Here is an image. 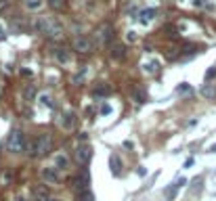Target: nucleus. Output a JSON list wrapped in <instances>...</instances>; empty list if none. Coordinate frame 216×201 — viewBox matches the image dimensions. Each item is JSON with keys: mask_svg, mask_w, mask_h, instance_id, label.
I'll use <instances>...</instances> for the list:
<instances>
[{"mask_svg": "<svg viewBox=\"0 0 216 201\" xmlns=\"http://www.w3.org/2000/svg\"><path fill=\"white\" fill-rule=\"evenodd\" d=\"M212 78H216V67H210L206 71V80H212Z\"/></svg>", "mask_w": 216, "mask_h": 201, "instance_id": "nucleus-28", "label": "nucleus"}, {"mask_svg": "<svg viewBox=\"0 0 216 201\" xmlns=\"http://www.w3.org/2000/svg\"><path fill=\"white\" fill-rule=\"evenodd\" d=\"M109 164H111V172H113V176H118V174H120V168H122L120 157H118V155H111Z\"/></svg>", "mask_w": 216, "mask_h": 201, "instance_id": "nucleus-15", "label": "nucleus"}, {"mask_svg": "<svg viewBox=\"0 0 216 201\" xmlns=\"http://www.w3.org/2000/svg\"><path fill=\"white\" fill-rule=\"evenodd\" d=\"M193 164H195V159H193V157H187V159H185V164H183V168H191Z\"/></svg>", "mask_w": 216, "mask_h": 201, "instance_id": "nucleus-30", "label": "nucleus"}, {"mask_svg": "<svg viewBox=\"0 0 216 201\" xmlns=\"http://www.w3.org/2000/svg\"><path fill=\"white\" fill-rule=\"evenodd\" d=\"M95 95H99V96L109 95V86H96V88H95Z\"/></svg>", "mask_w": 216, "mask_h": 201, "instance_id": "nucleus-26", "label": "nucleus"}, {"mask_svg": "<svg viewBox=\"0 0 216 201\" xmlns=\"http://www.w3.org/2000/svg\"><path fill=\"white\" fill-rule=\"evenodd\" d=\"M199 92H202V96H206V99H216V88L212 86V84H204L202 88H199Z\"/></svg>", "mask_w": 216, "mask_h": 201, "instance_id": "nucleus-11", "label": "nucleus"}, {"mask_svg": "<svg viewBox=\"0 0 216 201\" xmlns=\"http://www.w3.org/2000/svg\"><path fill=\"white\" fill-rule=\"evenodd\" d=\"M124 55H126V48L122 46V44H113L111 46V57L113 59H124Z\"/></svg>", "mask_w": 216, "mask_h": 201, "instance_id": "nucleus-14", "label": "nucleus"}, {"mask_svg": "<svg viewBox=\"0 0 216 201\" xmlns=\"http://www.w3.org/2000/svg\"><path fill=\"white\" fill-rule=\"evenodd\" d=\"M136 40H139V34H136L134 29H128V32H126V42H128V44H134Z\"/></svg>", "mask_w": 216, "mask_h": 201, "instance_id": "nucleus-21", "label": "nucleus"}, {"mask_svg": "<svg viewBox=\"0 0 216 201\" xmlns=\"http://www.w3.org/2000/svg\"><path fill=\"white\" fill-rule=\"evenodd\" d=\"M78 197H80V201H95V195H92L88 189L82 191V193H78Z\"/></svg>", "mask_w": 216, "mask_h": 201, "instance_id": "nucleus-22", "label": "nucleus"}, {"mask_svg": "<svg viewBox=\"0 0 216 201\" xmlns=\"http://www.w3.org/2000/svg\"><path fill=\"white\" fill-rule=\"evenodd\" d=\"M176 90H179L180 95H187V92H191V86H189L187 82H183V84L179 86V88H176Z\"/></svg>", "mask_w": 216, "mask_h": 201, "instance_id": "nucleus-27", "label": "nucleus"}, {"mask_svg": "<svg viewBox=\"0 0 216 201\" xmlns=\"http://www.w3.org/2000/svg\"><path fill=\"white\" fill-rule=\"evenodd\" d=\"M92 48H95V40L92 38H88V36L73 38V50H78V52H92Z\"/></svg>", "mask_w": 216, "mask_h": 201, "instance_id": "nucleus-5", "label": "nucleus"}, {"mask_svg": "<svg viewBox=\"0 0 216 201\" xmlns=\"http://www.w3.org/2000/svg\"><path fill=\"white\" fill-rule=\"evenodd\" d=\"M17 201H25V199H23V197H19V199H17Z\"/></svg>", "mask_w": 216, "mask_h": 201, "instance_id": "nucleus-35", "label": "nucleus"}, {"mask_svg": "<svg viewBox=\"0 0 216 201\" xmlns=\"http://www.w3.org/2000/svg\"><path fill=\"white\" fill-rule=\"evenodd\" d=\"M48 4L55 9V11H61V9H65V4H67V0H48Z\"/></svg>", "mask_w": 216, "mask_h": 201, "instance_id": "nucleus-20", "label": "nucleus"}, {"mask_svg": "<svg viewBox=\"0 0 216 201\" xmlns=\"http://www.w3.org/2000/svg\"><path fill=\"white\" fill-rule=\"evenodd\" d=\"M4 38V29H2V25H0V40Z\"/></svg>", "mask_w": 216, "mask_h": 201, "instance_id": "nucleus-33", "label": "nucleus"}, {"mask_svg": "<svg viewBox=\"0 0 216 201\" xmlns=\"http://www.w3.org/2000/svg\"><path fill=\"white\" fill-rule=\"evenodd\" d=\"M92 40H95V44H99V46H105V44H109V42L113 40V27H111L109 23H101V25L95 29Z\"/></svg>", "mask_w": 216, "mask_h": 201, "instance_id": "nucleus-2", "label": "nucleus"}, {"mask_svg": "<svg viewBox=\"0 0 216 201\" xmlns=\"http://www.w3.org/2000/svg\"><path fill=\"white\" fill-rule=\"evenodd\" d=\"M208 151H210V153H216V142H214V145H210V149H208Z\"/></svg>", "mask_w": 216, "mask_h": 201, "instance_id": "nucleus-31", "label": "nucleus"}, {"mask_svg": "<svg viewBox=\"0 0 216 201\" xmlns=\"http://www.w3.org/2000/svg\"><path fill=\"white\" fill-rule=\"evenodd\" d=\"M132 99H134L136 103H145V95H143V90H134V92H132Z\"/></svg>", "mask_w": 216, "mask_h": 201, "instance_id": "nucleus-25", "label": "nucleus"}, {"mask_svg": "<svg viewBox=\"0 0 216 201\" xmlns=\"http://www.w3.org/2000/svg\"><path fill=\"white\" fill-rule=\"evenodd\" d=\"M34 145H36V155L38 157H44L53 149V138H50V134H40Z\"/></svg>", "mask_w": 216, "mask_h": 201, "instance_id": "nucleus-4", "label": "nucleus"}, {"mask_svg": "<svg viewBox=\"0 0 216 201\" xmlns=\"http://www.w3.org/2000/svg\"><path fill=\"white\" fill-rule=\"evenodd\" d=\"M23 145H25L23 132L21 130H11L9 138H6V149H9L11 153H21V151H23Z\"/></svg>", "mask_w": 216, "mask_h": 201, "instance_id": "nucleus-3", "label": "nucleus"}, {"mask_svg": "<svg viewBox=\"0 0 216 201\" xmlns=\"http://www.w3.org/2000/svg\"><path fill=\"white\" fill-rule=\"evenodd\" d=\"M67 166H69V161H67V157H65L63 153L55 155V168H57V170H65Z\"/></svg>", "mask_w": 216, "mask_h": 201, "instance_id": "nucleus-12", "label": "nucleus"}, {"mask_svg": "<svg viewBox=\"0 0 216 201\" xmlns=\"http://www.w3.org/2000/svg\"><path fill=\"white\" fill-rule=\"evenodd\" d=\"M76 159H78V164L86 166L88 159H90V147H88V145H80L78 151H76Z\"/></svg>", "mask_w": 216, "mask_h": 201, "instance_id": "nucleus-7", "label": "nucleus"}, {"mask_svg": "<svg viewBox=\"0 0 216 201\" xmlns=\"http://www.w3.org/2000/svg\"><path fill=\"white\" fill-rule=\"evenodd\" d=\"M55 59L59 61V63H63V65L69 63V59H72V57H69V50H67V48H57V50H55Z\"/></svg>", "mask_w": 216, "mask_h": 201, "instance_id": "nucleus-10", "label": "nucleus"}, {"mask_svg": "<svg viewBox=\"0 0 216 201\" xmlns=\"http://www.w3.org/2000/svg\"><path fill=\"white\" fill-rule=\"evenodd\" d=\"M42 178H44L46 182H57V180H59V170H57L55 166L42 168Z\"/></svg>", "mask_w": 216, "mask_h": 201, "instance_id": "nucleus-9", "label": "nucleus"}, {"mask_svg": "<svg viewBox=\"0 0 216 201\" xmlns=\"http://www.w3.org/2000/svg\"><path fill=\"white\" fill-rule=\"evenodd\" d=\"M136 174H139V176H147V168L139 166V168H136Z\"/></svg>", "mask_w": 216, "mask_h": 201, "instance_id": "nucleus-29", "label": "nucleus"}, {"mask_svg": "<svg viewBox=\"0 0 216 201\" xmlns=\"http://www.w3.org/2000/svg\"><path fill=\"white\" fill-rule=\"evenodd\" d=\"M6 2H9V0H0V11H2V9L6 6Z\"/></svg>", "mask_w": 216, "mask_h": 201, "instance_id": "nucleus-32", "label": "nucleus"}, {"mask_svg": "<svg viewBox=\"0 0 216 201\" xmlns=\"http://www.w3.org/2000/svg\"><path fill=\"white\" fill-rule=\"evenodd\" d=\"M48 201H61V199H53V197H50V199H48Z\"/></svg>", "mask_w": 216, "mask_h": 201, "instance_id": "nucleus-34", "label": "nucleus"}, {"mask_svg": "<svg viewBox=\"0 0 216 201\" xmlns=\"http://www.w3.org/2000/svg\"><path fill=\"white\" fill-rule=\"evenodd\" d=\"M113 113V107L109 105V103H103L101 105V115H111Z\"/></svg>", "mask_w": 216, "mask_h": 201, "instance_id": "nucleus-24", "label": "nucleus"}, {"mask_svg": "<svg viewBox=\"0 0 216 201\" xmlns=\"http://www.w3.org/2000/svg\"><path fill=\"white\" fill-rule=\"evenodd\" d=\"M25 9L27 11H40L42 9V0H25Z\"/></svg>", "mask_w": 216, "mask_h": 201, "instance_id": "nucleus-18", "label": "nucleus"}, {"mask_svg": "<svg viewBox=\"0 0 216 201\" xmlns=\"http://www.w3.org/2000/svg\"><path fill=\"white\" fill-rule=\"evenodd\" d=\"M36 29L40 34L48 36V38H61L63 36V27L55 19H46V17H40L36 21Z\"/></svg>", "mask_w": 216, "mask_h": 201, "instance_id": "nucleus-1", "label": "nucleus"}, {"mask_svg": "<svg viewBox=\"0 0 216 201\" xmlns=\"http://www.w3.org/2000/svg\"><path fill=\"white\" fill-rule=\"evenodd\" d=\"M23 96L27 99V101H32V99L36 96V88H34V86H27V88L23 90Z\"/></svg>", "mask_w": 216, "mask_h": 201, "instance_id": "nucleus-23", "label": "nucleus"}, {"mask_svg": "<svg viewBox=\"0 0 216 201\" xmlns=\"http://www.w3.org/2000/svg\"><path fill=\"white\" fill-rule=\"evenodd\" d=\"M143 67H145V71H147V73H155V71L159 69V61H157V59H149Z\"/></svg>", "mask_w": 216, "mask_h": 201, "instance_id": "nucleus-16", "label": "nucleus"}, {"mask_svg": "<svg viewBox=\"0 0 216 201\" xmlns=\"http://www.w3.org/2000/svg\"><path fill=\"white\" fill-rule=\"evenodd\" d=\"M139 15H141V23L149 25V23H151V19H153V15H155V11H153V9H145V11H141Z\"/></svg>", "mask_w": 216, "mask_h": 201, "instance_id": "nucleus-13", "label": "nucleus"}, {"mask_svg": "<svg viewBox=\"0 0 216 201\" xmlns=\"http://www.w3.org/2000/svg\"><path fill=\"white\" fill-rule=\"evenodd\" d=\"M50 197H48V191L44 189V187H40V189H36V201H48Z\"/></svg>", "mask_w": 216, "mask_h": 201, "instance_id": "nucleus-19", "label": "nucleus"}, {"mask_svg": "<svg viewBox=\"0 0 216 201\" xmlns=\"http://www.w3.org/2000/svg\"><path fill=\"white\" fill-rule=\"evenodd\" d=\"M88 184H90V178H88V174H86V170H82L78 176L73 178V191H76V195L82 193V191H86Z\"/></svg>", "mask_w": 216, "mask_h": 201, "instance_id": "nucleus-6", "label": "nucleus"}, {"mask_svg": "<svg viewBox=\"0 0 216 201\" xmlns=\"http://www.w3.org/2000/svg\"><path fill=\"white\" fill-rule=\"evenodd\" d=\"M36 101L40 105H44V107H53V101H50V95H48V92H40V95L36 96Z\"/></svg>", "mask_w": 216, "mask_h": 201, "instance_id": "nucleus-17", "label": "nucleus"}, {"mask_svg": "<svg viewBox=\"0 0 216 201\" xmlns=\"http://www.w3.org/2000/svg\"><path fill=\"white\" fill-rule=\"evenodd\" d=\"M76 113L73 111H65L63 113V118H61V126H63V130H72L73 126H76Z\"/></svg>", "mask_w": 216, "mask_h": 201, "instance_id": "nucleus-8", "label": "nucleus"}]
</instances>
